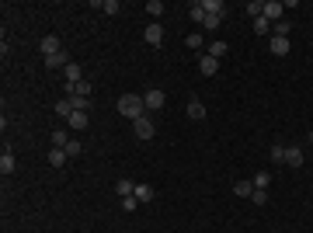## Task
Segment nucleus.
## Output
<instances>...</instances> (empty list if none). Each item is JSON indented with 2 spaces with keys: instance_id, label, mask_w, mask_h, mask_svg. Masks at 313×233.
I'll return each mask as SVG.
<instances>
[{
  "instance_id": "obj_1",
  "label": "nucleus",
  "mask_w": 313,
  "mask_h": 233,
  "mask_svg": "<svg viewBox=\"0 0 313 233\" xmlns=\"http://www.w3.org/2000/svg\"><path fill=\"white\" fill-rule=\"evenodd\" d=\"M118 115H125V118H143L146 115V101H143V94H122L118 97Z\"/></svg>"
},
{
  "instance_id": "obj_2",
  "label": "nucleus",
  "mask_w": 313,
  "mask_h": 233,
  "mask_svg": "<svg viewBox=\"0 0 313 233\" xmlns=\"http://www.w3.org/2000/svg\"><path fill=\"white\" fill-rule=\"evenodd\" d=\"M268 49H272V56H289L293 42H289V35H272V42H268Z\"/></svg>"
},
{
  "instance_id": "obj_3",
  "label": "nucleus",
  "mask_w": 313,
  "mask_h": 233,
  "mask_svg": "<svg viewBox=\"0 0 313 233\" xmlns=\"http://www.w3.org/2000/svg\"><path fill=\"white\" fill-rule=\"evenodd\" d=\"M133 129H136V136H139V139H153V136H156V125H153V122H150L146 115L136 118V122H133Z\"/></svg>"
},
{
  "instance_id": "obj_4",
  "label": "nucleus",
  "mask_w": 313,
  "mask_h": 233,
  "mask_svg": "<svg viewBox=\"0 0 313 233\" xmlns=\"http://www.w3.org/2000/svg\"><path fill=\"white\" fill-rule=\"evenodd\" d=\"M143 101H146V108H150V112H160V108L167 105V94H164V91H146Z\"/></svg>"
},
{
  "instance_id": "obj_5",
  "label": "nucleus",
  "mask_w": 313,
  "mask_h": 233,
  "mask_svg": "<svg viewBox=\"0 0 313 233\" xmlns=\"http://www.w3.org/2000/svg\"><path fill=\"white\" fill-rule=\"evenodd\" d=\"M216 70H219V59H216V56L205 53V56L198 59V73H202V77H216Z\"/></svg>"
},
{
  "instance_id": "obj_6",
  "label": "nucleus",
  "mask_w": 313,
  "mask_h": 233,
  "mask_svg": "<svg viewBox=\"0 0 313 233\" xmlns=\"http://www.w3.org/2000/svg\"><path fill=\"white\" fill-rule=\"evenodd\" d=\"M282 14H285V4H278V0H268V4H265V18L272 21H282Z\"/></svg>"
},
{
  "instance_id": "obj_7",
  "label": "nucleus",
  "mask_w": 313,
  "mask_h": 233,
  "mask_svg": "<svg viewBox=\"0 0 313 233\" xmlns=\"http://www.w3.org/2000/svg\"><path fill=\"white\" fill-rule=\"evenodd\" d=\"M0 171H4V177L18 171V157L11 153V150H4V153H0Z\"/></svg>"
},
{
  "instance_id": "obj_8",
  "label": "nucleus",
  "mask_w": 313,
  "mask_h": 233,
  "mask_svg": "<svg viewBox=\"0 0 313 233\" xmlns=\"http://www.w3.org/2000/svg\"><path fill=\"white\" fill-rule=\"evenodd\" d=\"M143 39H146V45H160V42H164V28H160V24H146Z\"/></svg>"
},
{
  "instance_id": "obj_9",
  "label": "nucleus",
  "mask_w": 313,
  "mask_h": 233,
  "mask_svg": "<svg viewBox=\"0 0 313 233\" xmlns=\"http://www.w3.org/2000/svg\"><path fill=\"white\" fill-rule=\"evenodd\" d=\"M202 11H205V14H216V18H226V4H223V0H202Z\"/></svg>"
},
{
  "instance_id": "obj_10",
  "label": "nucleus",
  "mask_w": 313,
  "mask_h": 233,
  "mask_svg": "<svg viewBox=\"0 0 313 233\" xmlns=\"http://www.w3.org/2000/svg\"><path fill=\"white\" fill-rule=\"evenodd\" d=\"M42 53H45V56L63 53V42H59V35H45V39H42Z\"/></svg>"
},
{
  "instance_id": "obj_11",
  "label": "nucleus",
  "mask_w": 313,
  "mask_h": 233,
  "mask_svg": "<svg viewBox=\"0 0 313 233\" xmlns=\"http://www.w3.org/2000/svg\"><path fill=\"white\" fill-rule=\"evenodd\" d=\"M285 164L289 167H303V146H285Z\"/></svg>"
},
{
  "instance_id": "obj_12",
  "label": "nucleus",
  "mask_w": 313,
  "mask_h": 233,
  "mask_svg": "<svg viewBox=\"0 0 313 233\" xmlns=\"http://www.w3.org/2000/svg\"><path fill=\"white\" fill-rule=\"evenodd\" d=\"M66 125H70V129H87L91 118H87V112H73V115L66 118Z\"/></svg>"
},
{
  "instance_id": "obj_13",
  "label": "nucleus",
  "mask_w": 313,
  "mask_h": 233,
  "mask_svg": "<svg viewBox=\"0 0 313 233\" xmlns=\"http://www.w3.org/2000/svg\"><path fill=\"white\" fill-rule=\"evenodd\" d=\"M45 66H49V70H59V66L66 70V66H70V59H66V53H53V56H45Z\"/></svg>"
},
{
  "instance_id": "obj_14",
  "label": "nucleus",
  "mask_w": 313,
  "mask_h": 233,
  "mask_svg": "<svg viewBox=\"0 0 313 233\" xmlns=\"http://www.w3.org/2000/svg\"><path fill=\"white\" fill-rule=\"evenodd\" d=\"M188 118H195V122H202V118H205V105H202L198 97H192V101H188Z\"/></svg>"
},
{
  "instance_id": "obj_15",
  "label": "nucleus",
  "mask_w": 313,
  "mask_h": 233,
  "mask_svg": "<svg viewBox=\"0 0 313 233\" xmlns=\"http://www.w3.org/2000/svg\"><path fill=\"white\" fill-rule=\"evenodd\" d=\"M233 195H237V198H251V195H254V181H237Z\"/></svg>"
},
{
  "instance_id": "obj_16",
  "label": "nucleus",
  "mask_w": 313,
  "mask_h": 233,
  "mask_svg": "<svg viewBox=\"0 0 313 233\" xmlns=\"http://www.w3.org/2000/svg\"><path fill=\"white\" fill-rule=\"evenodd\" d=\"M66 160H70V153H66L63 146H56V150H49V164H53V167H63Z\"/></svg>"
},
{
  "instance_id": "obj_17",
  "label": "nucleus",
  "mask_w": 313,
  "mask_h": 233,
  "mask_svg": "<svg viewBox=\"0 0 313 233\" xmlns=\"http://www.w3.org/2000/svg\"><path fill=\"white\" fill-rule=\"evenodd\" d=\"M115 192H118V198H125V195H133V192H136V181H129V177H118Z\"/></svg>"
},
{
  "instance_id": "obj_18",
  "label": "nucleus",
  "mask_w": 313,
  "mask_h": 233,
  "mask_svg": "<svg viewBox=\"0 0 313 233\" xmlns=\"http://www.w3.org/2000/svg\"><path fill=\"white\" fill-rule=\"evenodd\" d=\"M139 198V205H146V202H153V188L150 185H136V192H133Z\"/></svg>"
},
{
  "instance_id": "obj_19",
  "label": "nucleus",
  "mask_w": 313,
  "mask_h": 233,
  "mask_svg": "<svg viewBox=\"0 0 313 233\" xmlns=\"http://www.w3.org/2000/svg\"><path fill=\"white\" fill-rule=\"evenodd\" d=\"M56 115L63 118V122H66V118L73 115V101H70V97H63V101H59V105H56Z\"/></svg>"
},
{
  "instance_id": "obj_20",
  "label": "nucleus",
  "mask_w": 313,
  "mask_h": 233,
  "mask_svg": "<svg viewBox=\"0 0 313 233\" xmlns=\"http://www.w3.org/2000/svg\"><path fill=\"white\" fill-rule=\"evenodd\" d=\"M63 73H66V84H80V80H84V73H80V66H77V63H70V66H66Z\"/></svg>"
},
{
  "instance_id": "obj_21",
  "label": "nucleus",
  "mask_w": 313,
  "mask_h": 233,
  "mask_svg": "<svg viewBox=\"0 0 313 233\" xmlns=\"http://www.w3.org/2000/svg\"><path fill=\"white\" fill-rule=\"evenodd\" d=\"M254 32H257V35H272V21L265 18V14H261V18H254Z\"/></svg>"
},
{
  "instance_id": "obj_22",
  "label": "nucleus",
  "mask_w": 313,
  "mask_h": 233,
  "mask_svg": "<svg viewBox=\"0 0 313 233\" xmlns=\"http://www.w3.org/2000/svg\"><path fill=\"white\" fill-rule=\"evenodd\" d=\"M118 205H122L125 213H136V209H139V198H136V195H125V198H118Z\"/></svg>"
},
{
  "instance_id": "obj_23",
  "label": "nucleus",
  "mask_w": 313,
  "mask_h": 233,
  "mask_svg": "<svg viewBox=\"0 0 313 233\" xmlns=\"http://www.w3.org/2000/svg\"><path fill=\"white\" fill-rule=\"evenodd\" d=\"M98 7L105 11V14H118V11H122V4H118V0H101Z\"/></svg>"
},
{
  "instance_id": "obj_24",
  "label": "nucleus",
  "mask_w": 313,
  "mask_h": 233,
  "mask_svg": "<svg viewBox=\"0 0 313 233\" xmlns=\"http://www.w3.org/2000/svg\"><path fill=\"white\" fill-rule=\"evenodd\" d=\"M146 14H150V18H160V14H164V0H150V4H146Z\"/></svg>"
},
{
  "instance_id": "obj_25",
  "label": "nucleus",
  "mask_w": 313,
  "mask_h": 233,
  "mask_svg": "<svg viewBox=\"0 0 313 233\" xmlns=\"http://www.w3.org/2000/svg\"><path fill=\"white\" fill-rule=\"evenodd\" d=\"M244 11H247L251 18H261V14H265V4H261V0H251V4H247Z\"/></svg>"
},
{
  "instance_id": "obj_26",
  "label": "nucleus",
  "mask_w": 313,
  "mask_h": 233,
  "mask_svg": "<svg viewBox=\"0 0 313 233\" xmlns=\"http://www.w3.org/2000/svg\"><path fill=\"white\" fill-rule=\"evenodd\" d=\"M226 53H230V45H226V42H213V45H209V56H226Z\"/></svg>"
},
{
  "instance_id": "obj_27",
  "label": "nucleus",
  "mask_w": 313,
  "mask_h": 233,
  "mask_svg": "<svg viewBox=\"0 0 313 233\" xmlns=\"http://www.w3.org/2000/svg\"><path fill=\"white\" fill-rule=\"evenodd\" d=\"M251 181H254V188H268V185H272V174H268V171H261V174L251 177Z\"/></svg>"
},
{
  "instance_id": "obj_28",
  "label": "nucleus",
  "mask_w": 313,
  "mask_h": 233,
  "mask_svg": "<svg viewBox=\"0 0 313 233\" xmlns=\"http://www.w3.org/2000/svg\"><path fill=\"white\" fill-rule=\"evenodd\" d=\"M63 150H66V153H70V157H80V153H84V146H80V139H70V143H66Z\"/></svg>"
},
{
  "instance_id": "obj_29",
  "label": "nucleus",
  "mask_w": 313,
  "mask_h": 233,
  "mask_svg": "<svg viewBox=\"0 0 313 233\" xmlns=\"http://www.w3.org/2000/svg\"><path fill=\"white\" fill-rule=\"evenodd\" d=\"M223 24V18H216V14H205V21H202V28H209V32H216Z\"/></svg>"
},
{
  "instance_id": "obj_30",
  "label": "nucleus",
  "mask_w": 313,
  "mask_h": 233,
  "mask_svg": "<svg viewBox=\"0 0 313 233\" xmlns=\"http://www.w3.org/2000/svg\"><path fill=\"white\" fill-rule=\"evenodd\" d=\"M188 14H192V21H198V24L205 21V11H202V4H192V11H188Z\"/></svg>"
},
{
  "instance_id": "obj_31",
  "label": "nucleus",
  "mask_w": 313,
  "mask_h": 233,
  "mask_svg": "<svg viewBox=\"0 0 313 233\" xmlns=\"http://www.w3.org/2000/svg\"><path fill=\"white\" fill-rule=\"evenodd\" d=\"M275 164H285V146H272V153H268Z\"/></svg>"
},
{
  "instance_id": "obj_32",
  "label": "nucleus",
  "mask_w": 313,
  "mask_h": 233,
  "mask_svg": "<svg viewBox=\"0 0 313 233\" xmlns=\"http://www.w3.org/2000/svg\"><path fill=\"white\" fill-rule=\"evenodd\" d=\"M251 198H254V205H265V202H268V188H254Z\"/></svg>"
},
{
  "instance_id": "obj_33",
  "label": "nucleus",
  "mask_w": 313,
  "mask_h": 233,
  "mask_svg": "<svg viewBox=\"0 0 313 233\" xmlns=\"http://www.w3.org/2000/svg\"><path fill=\"white\" fill-rule=\"evenodd\" d=\"M53 143H56V146H66V143H70L66 129H56V133H53Z\"/></svg>"
},
{
  "instance_id": "obj_34",
  "label": "nucleus",
  "mask_w": 313,
  "mask_h": 233,
  "mask_svg": "<svg viewBox=\"0 0 313 233\" xmlns=\"http://www.w3.org/2000/svg\"><path fill=\"white\" fill-rule=\"evenodd\" d=\"M185 45H188V49H202V35H188Z\"/></svg>"
},
{
  "instance_id": "obj_35",
  "label": "nucleus",
  "mask_w": 313,
  "mask_h": 233,
  "mask_svg": "<svg viewBox=\"0 0 313 233\" xmlns=\"http://www.w3.org/2000/svg\"><path fill=\"white\" fill-rule=\"evenodd\" d=\"M310 143H313V129H310Z\"/></svg>"
}]
</instances>
